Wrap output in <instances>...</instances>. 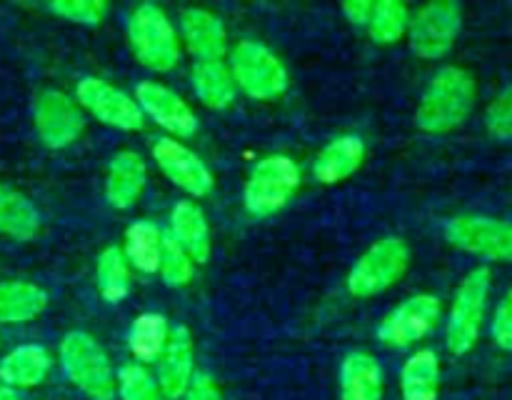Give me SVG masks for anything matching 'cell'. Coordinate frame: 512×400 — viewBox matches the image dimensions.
Returning <instances> with one entry per match:
<instances>
[{
  "mask_svg": "<svg viewBox=\"0 0 512 400\" xmlns=\"http://www.w3.org/2000/svg\"><path fill=\"white\" fill-rule=\"evenodd\" d=\"M475 98L478 85L473 73L458 65H448L430 80L415 113V123L425 133H450L468 120L475 108Z\"/></svg>",
  "mask_w": 512,
  "mask_h": 400,
  "instance_id": "6da1fadb",
  "label": "cell"
},
{
  "mask_svg": "<svg viewBox=\"0 0 512 400\" xmlns=\"http://www.w3.org/2000/svg\"><path fill=\"white\" fill-rule=\"evenodd\" d=\"M60 363L70 383L78 385L88 398L113 400L115 373L103 345L93 335L75 330L60 343Z\"/></svg>",
  "mask_w": 512,
  "mask_h": 400,
  "instance_id": "7a4b0ae2",
  "label": "cell"
},
{
  "mask_svg": "<svg viewBox=\"0 0 512 400\" xmlns=\"http://www.w3.org/2000/svg\"><path fill=\"white\" fill-rule=\"evenodd\" d=\"M490 298V270L485 265L470 270L458 285L453 298V308H450L448 318V340L450 353L465 355L475 348L483 330L485 310H488Z\"/></svg>",
  "mask_w": 512,
  "mask_h": 400,
  "instance_id": "3957f363",
  "label": "cell"
},
{
  "mask_svg": "<svg viewBox=\"0 0 512 400\" xmlns=\"http://www.w3.org/2000/svg\"><path fill=\"white\" fill-rule=\"evenodd\" d=\"M128 38L135 58L145 68L168 73V70H173L178 65V35H175V28L168 20V15L158 5L143 3L135 8L128 23Z\"/></svg>",
  "mask_w": 512,
  "mask_h": 400,
  "instance_id": "277c9868",
  "label": "cell"
},
{
  "mask_svg": "<svg viewBox=\"0 0 512 400\" xmlns=\"http://www.w3.org/2000/svg\"><path fill=\"white\" fill-rule=\"evenodd\" d=\"M300 185V168L288 155H268L260 160L245 183V208L258 218L275 215L288 205Z\"/></svg>",
  "mask_w": 512,
  "mask_h": 400,
  "instance_id": "5b68a950",
  "label": "cell"
},
{
  "mask_svg": "<svg viewBox=\"0 0 512 400\" xmlns=\"http://www.w3.org/2000/svg\"><path fill=\"white\" fill-rule=\"evenodd\" d=\"M230 73L238 88L255 100H273L288 88V70L278 55L255 40H243L230 55Z\"/></svg>",
  "mask_w": 512,
  "mask_h": 400,
  "instance_id": "8992f818",
  "label": "cell"
},
{
  "mask_svg": "<svg viewBox=\"0 0 512 400\" xmlns=\"http://www.w3.org/2000/svg\"><path fill=\"white\" fill-rule=\"evenodd\" d=\"M410 265V248L403 238H383L375 243L348 275V290L355 298H373L398 283Z\"/></svg>",
  "mask_w": 512,
  "mask_h": 400,
  "instance_id": "52a82bcc",
  "label": "cell"
},
{
  "mask_svg": "<svg viewBox=\"0 0 512 400\" xmlns=\"http://www.w3.org/2000/svg\"><path fill=\"white\" fill-rule=\"evenodd\" d=\"M450 245L480 258L512 263V223L490 215H458L445 225Z\"/></svg>",
  "mask_w": 512,
  "mask_h": 400,
  "instance_id": "ba28073f",
  "label": "cell"
},
{
  "mask_svg": "<svg viewBox=\"0 0 512 400\" xmlns=\"http://www.w3.org/2000/svg\"><path fill=\"white\" fill-rule=\"evenodd\" d=\"M460 28H463V10L458 3H450V0L428 3L410 20V48L420 58L438 60L453 50Z\"/></svg>",
  "mask_w": 512,
  "mask_h": 400,
  "instance_id": "9c48e42d",
  "label": "cell"
},
{
  "mask_svg": "<svg viewBox=\"0 0 512 400\" xmlns=\"http://www.w3.org/2000/svg\"><path fill=\"white\" fill-rule=\"evenodd\" d=\"M443 305L435 295L420 293L403 300L393 313L385 315L378 328V340L388 348H408L423 340L438 325Z\"/></svg>",
  "mask_w": 512,
  "mask_h": 400,
  "instance_id": "30bf717a",
  "label": "cell"
},
{
  "mask_svg": "<svg viewBox=\"0 0 512 400\" xmlns=\"http://www.w3.org/2000/svg\"><path fill=\"white\" fill-rule=\"evenodd\" d=\"M85 128V115L73 98L60 90H45L35 100V133L48 148H68Z\"/></svg>",
  "mask_w": 512,
  "mask_h": 400,
  "instance_id": "8fae6325",
  "label": "cell"
},
{
  "mask_svg": "<svg viewBox=\"0 0 512 400\" xmlns=\"http://www.w3.org/2000/svg\"><path fill=\"white\" fill-rule=\"evenodd\" d=\"M78 95L80 105H83L88 113H93L100 123L113 125L118 130H140L143 128L145 118L140 105L135 103L130 95H125L123 90L113 88L110 83L100 78H83L78 83Z\"/></svg>",
  "mask_w": 512,
  "mask_h": 400,
  "instance_id": "7c38bea8",
  "label": "cell"
},
{
  "mask_svg": "<svg viewBox=\"0 0 512 400\" xmlns=\"http://www.w3.org/2000/svg\"><path fill=\"white\" fill-rule=\"evenodd\" d=\"M153 158L158 163V168L168 175V180H173L180 190L195 195V198H203L213 190V173H210L208 165L198 158L190 148H185L183 143L173 138H158L153 145Z\"/></svg>",
  "mask_w": 512,
  "mask_h": 400,
  "instance_id": "4fadbf2b",
  "label": "cell"
},
{
  "mask_svg": "<svg viewBox=\"0 0 512 400\" xmlns=\"http://www.w3.org/2000/svg\"><path fill=\"white\" fill-rule=\"evenodd\" d=\"M135 93H138L140 110H145L160 128L170 130L178 138L195 135L198 118H195L190 105L178 93H173V90L160 83H150V80L148 83H140Z\"/></svg>",
  "mask_w": 512,
  "mask_h": 400,
  "instance_id": "5bb4252c",
  "label": "cell"
},
{
  "mask_svg": "<svg viewBox=\"0 0 512 400\" xmlns=\"http://www.w3.org/2000/svg\"><path fill=\"white\" fill-rule=\"evenodd\" d=\"M193 335L185 325H175L168 335L163 353H160L158 365V388L163 390L165 398H180L188 393L193 383Z\"/></svg>",
  "mask_w": 512,
  "mask_h": 400,
  "instance_id": "9a60e30c",
  "label": "cell"
},
{
  "mask_svg": "<svg viewBox=\"0 0 512 400\" xmlns=\"http://www.w3.org/2000/svg\"><path fill=\"white\" fill-rule=\"evenodd\" d=\"M145 180H148L145 160L133 150H120L110 163L108 183H105V195H108L110 205L118 210L133 208L143 195Z\"/></svg>",
  "mask_w": 512,
  "mask_h": 400,
  "instance_id": "2e32d148",
  "label": "cell"
},
{
  "mask_svg": "<svg viewBox=\"0 0 512 400\" xmlns=\"http://www.w3.org/2000/svg\"><path fill=\"white\" fill-rule=\"evenodd\" d=\"M183 40L193 55L200 60H220L228 50V33H225L220 18L200 8L185 10L180 18Z\"/></svg>",
  "mask_w": 512,
  "mask_h": 400,
  "instance_id": "e0dca14e",
  "label": "cell"
},
{
  "mask_svg": "<svg viewBox=\"0 0 512 400\" xmlns=\"http://www.w3.org/2000/svg\"><path fill=\"white\" fill-rule=\"evenodd\" d=\"M365 160V143L358 135H340L325 145L315 158L313 173L323 185L343 183L355 173Z\"/></svg>",
  "mask_w": 512,
  "mask_h": 400,
  "instance_id": "ac0fdd59",
  "label": "cell"
},
{
  "mask_svg": "<svg viewBox=\"0 0 512 400\" xmlns=\"http://www.w3.org/2000/svg\"><path fill=\"white\" fill-rule=\"evenodd\" d=\"M170 235L178 240V245L190 255V260L208 263L213 243H210L208 220L198 205L190 203V200H180L175 205L173 213H170Z\"/></svg>",
  "mask_w": 512,
  "mask_h": 400,
  "instance_id": "d6986e66",
  "label": "cell"
},
{
  "mask_svg": "<svg viewBox=\"0 0 512 400\" xmlns=\"http://www.w3.org/2000/svg\"><path fill=\"white\" fill-rule=\"evenodd\" d=\"M340 398L383 400V368L370 353H350L340 368Z\"/></svg>",
  "mask_w": 512,
  "mask_h": 400,
  "instance_id": "ffe728a7",
  "label": "cell"
},
{
  "mask_svg": "<svg viewBox=\"0 0 512 400\" xmlns=\"http://www.w3.org/2000/svg\"><path fill=\"white\" fill-rule=\"evenodd\" d=\"M50 365H53V358L43 345H20L0 360V383L13 390L33 388L48 378Z\"/></svg>",
  "mask_w": 512,
  "mask_h": 400,
  "instance_id": "44dd1931",
  "label": "cell"
},
{
  "mask_svg": "<svg viewBox=\"0 0 512 400\" xmlns=\"http://www.w3.org/2000/svg\"><path fill=\"white\" fill-rule=\"evenodd\" d=\"M400 388L405 400H438L440 393V358L435 350L423 348L410 355L403 365Z\"/></svg>",
  "mask_w": 512,
  "mask_h": 400,
  "instance_id": "7402d4cb",
  "label": "cell"
},
{
  "mask_svg": "<svg viewBox=\"0 0 512 400\" xmlns=\"http://www.w3.org/2000/svg\"><path fill=\"white\" fill-rule=\"evenodd\" d=\"M48 305V293L40 285L13 280L0 283V323H28Z\"/></svg>",
  "mask_w": 512,
  "mask_h": 400,
  "instance_id": "603a6c76",
  "label": "cell"
},
{
  "mask_svg": "<svg viewBox=\"0 0 512 400\" xmlns=\"http://www.w3.org/2000/svg\"><path fill=\"white\" fill-rule=\"evenodd\" d=\"M195 95L208 108H230L235 100L233 73L223 65V60H198L193 68Z\"/></svg>",
  "mask_w": 512,
  "mask_h": 400,
  "instance_id": "cb8c5ba5",
  "label": "cell"
},
{
  "mask_svg": "<svg viewBox=\"0 0 512 400\" xmlns=\"http://www.w3.org/2000/svg\"><path fill=\"white\" fill-rule=\"evenodd\" d=\"M40 230V215L23 193L0 185V235L13 240H33Z\"/></svg>",
  "mask_w": 512,
  "mask_h": 400,
  "instance_id": "d4e9b609",
  "label": "cell"
},
{
  "mask_svg": "<svg viewBox=\"0 0 512 400\" xmlns=\"http://www.w3.org/2000/svg\"><path fill=\"white\" fill-rule=\"evenodd\" d=\"M160 250H163V230L150 220H135L125 230V260L140 273H155L160 268Z\"/></svg>",
  "mask_w": 512,
  "mask_h": 400,
  "instance_id": "484cf974",
  "label": "cell"
},
{
  "mask_svg": "<svg viewBox=\"0 0 512 400\" xmlns=\"http://www.w3.org/2000/svg\"><path fill=\"white\" fill-rule=\"evenodd\" d=\"M168 318L163 313H143L135 318V323L130 325L128 345L130 353L138 360H158L163 353L165 343H168Z\"/></svg>",
  "mask_w": 512,
  "mask_h": 400,
  "instance_id": "4316f807",
  "label": "cell"
},
{
  "mask_svg": "<svg viewBox=\"0 0 512 400\" xmlns=\"http://www.w3.org/2000/svg\"><path fill=\"white\" fill-rule=\"evenodd\" d=\"M95 283H98L100 295L108 303H120L130 293V265L125 260L123 248L110 245L100 253L98 268H95Z\"/></svg>",
  "mask_w": 512,
  "mask_h": 400,
  "instance_id": "83f0119b",
  "label": "cell"
},
{
  "mask_svg": "<svg viewBox=\"0 0 512 400\" xmlns=\"http://www.w3.org/2000/svg\"><path fill=\"white\" fill-rule=\"evenodd\" d=\"M410 25V13L400 0H380L373 5V15H370V38L380 45L398 43L405 35Z\"/></svg>",
  "mask_w": 512,
  "mask_h": 400,
  "instance_id": "f1b7e54d",
  "label": "cell"
},
{
  "mask_svg": "<svg viewBox=\"0 0 512 400\" xmlns=\"http://www.w3.org/2000/svg\"><path fill=\"white\" fill-rule=\"evenodd\" d=\"M160 273H163L165 283L173 288H183L193 278V260L178 245V240L170 233H163V250H160Z\"/></svg>",
  "mask_w": 512,
  "mask_h": 400,
  "instance_id": "f546056e",
  "label": "cell"
},
{
  "mask_svg": "<svg viewBox=\"0 0 512 400\" xmlns=\"http://www.w3.org/2000/svg\"><path fill=\"white\" fill-rule=\"evenodd\" d=\"M118 390L123 400H160V388L143 365L128 363L118 373Z\"/></svg>",
  "mask_w": 512,
  "mask_h": 400,
  "instance_id": "4dcf8cb0",
  "label": "cell"
},
{
  "mask_svg": "<svg viewBox=\"0 0 512 400\" xmlns=\"http://www.w3.org/2000/svg\"><path fill=\"white\" fill-rule=\"evenodd\" d=\"M50 10L70 23L98 25L108 13V3L103 0H55L50 3Z\"/></svg>",
  "mask_w": 512,
  "mask_h": 400,
  "instance_id": "1f68e13d",
  "label": "cell"
},
{
  "mask_svg": "<svg viewBox=\"0 0 512 400\" xmlns=\"http://www.w3.org/2000/svg\"><path fill=\"white\" fill-rule=\"evenodd\" d=\"M485 125H488L490 135H495V138L512 140V85H508V88L488 105Z\"/></svg>",
  "mask_w": 512,
  "mask_h": 400,
  "instance_id": "d6a6232c",
  "label": "cell"
},
{
  "mask_svg": "<svg viewBox=\"0 0 512 400\" xmlns=\"http://www.w3.org/2000/svg\"><path fill=\"white\" fill-rule=\"evenodd\" d=\"M490 333H493V340L498 348L512 353V285L508 288V293L500 298L498 308H495V318H493V325H490Z\"/></svg>",
  "mask_w": 512,
  "mask_h": 400,
  "instance_id": "836d02e7",
  "label": "cell"
},
{
  "mask_svg": "<svg viewBox=\"0 0 512 400\" xmlns=\"http://www.w3.org/2000/svg\"><path fill=\"white\" fill-rule=\"evenodd\" d=\"M185 400H223L220 398L218 385L213 383V378H208L205 373L193 375V383H190Z\"/></svg>",
  "mask_w": 512,
  "mask_h": 400,
  "instance_id": "e575fe53",
  "label": "cell"
},
{
  "mask_svg": "<svg viewBox=\"0 0 512 400\" xmlns=\"http://www.w3.org/2000/svg\"><path fill=\"white\" fill-rule=\"evenodd\" d=\"M373 5L375 3H370V0H348V3H343V13L348 15L350 23L368 25L370 15H373Z\"/></svg>",
  "mask_w": 512,
  "mask_h": 400,
  "instance_id": "d590c367",
  "label": "cell"
},
{
  "mask_svg": "<svg viewBox=\"0 0 512 400\" xmlns=\"http://www.w3.org/2000/svg\"><path fill=\"white\" fill-rule=\"evenodd\" d=\"M0 400H18V393L5 383H0Z\"/></svg>",
  "mask_w": 512,
  "mask_h": 400,
  "instance_id": "8d00e7d4",
  "label": "cell"
}]
</instances>
